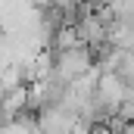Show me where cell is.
I'll use <instances>...</instances> for the list:
<instances>
[{"instance_id":"1","label":"cell","mask_w":134,"mask_h":134,"mask_svg":"<svg viewBox=\"0 0 134 134\" xmlns=\"http://www.w3.org/2000/svg\"><path fill=\"white\" fill-rule=\"evenodd\" d=\"M94 66H97V53H94L91 44H78L72 50H56V72L66 78L69 84Z\"/></svg>"},{"instance_id":"2","label":"cell","mask_w":134,"mask_h":134,"mask_svg":"<svg viewBox=\"0 0 134 134\" xmlns=\"http://www.w3.org/2000/svg\"><path fill=\"white\" fill-rule=\"evenodd\" d=\"M94 6H97V3H94ZM78 34H81L84 44H91V47L97 50L100 44L109 41V25L97 16V9H87V13L81 16V22H78Z\"/></svg>"},{"instance_id":"3","label":"cell","mask_w":134,"mask_h":134,"mask_svg":"<svg viewBox=\"0 0 134 134\" xmlns=\"http://www.w3.org/2000/svg\"><path fill=\"white\" fill-rule=\"evenodd\" d=\"M78 44H84L81 34H78V25H63L59 31L53 34V41H50L53 50H72V47H78Z\"/></svg>"}]
</instances>
